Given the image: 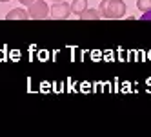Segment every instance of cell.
<instances>
[{
	"mask_svg": "<svg viewBox=\"0 0 151 137\" xmlns=\"http://www.w3.org/2000/svg\"><path fill=\"white\" fill-rule=\"evenodd\" d=\"M0 2H9V0H0Z\"/></svg>",
	"mask_w": 151,
	"mask_h": 137,
	"instance_id": "obj_11",
	"label": "cell"
},
{
	"mask_svg": "<svg viewBox=\"0 0 151 137\" xmlns=\"http://www.w3.org/2000/svg\"><path fill=\"white\" fill-rule=\"evenodd\" d=\"M49 15L51 18H55V20H64V18H68L71 15V4L68 2H55L53 4V7L49 9Z\"/></svg>",
	"mask_w": 151,
	"mask_h": 137,
	"instance_id": "obj_3",
	"label": "cell"
},
{
	"mask_svg": "<svg viewBox=\"0 0 151 137\" xmlns=\"http://www.w3.org/2000/svg\"><path fill=\"white\" fill-rule=\"evenodd\" d=\"M126 2L124 0H102L99 6L100 18L106 20H118L126 15Z\"/></svg>",
	"mask_w": 151,
	"mask_h": 137,
	"instance_id": "obj_1",
	"label": "cell"
},
{
	"mask_svg": "<svg viewBox=\"0 0 151 137\" xmlns=\"http://www.w3.org/2000/svg\"><path fill=\"white\" fill-rule=\"evenodd\" d=\"M53 2H62V0H53Z\"/></svg>",
	"mask_w": 151,
	"mask_h": 137,
	"instance_id": "obj_10",
	"label": "cell"
},
{
	"mask_svg": "<svg viewBox=\"0 0 151 137\" xmlns=\"http://www.w3.org/2000/svg\"><path fill=\"white\" fill-rule=\"evenodd\" d=\"M137 9H140L142 13L151 9V0H137Z\"/></svg>",
	"mask_w": 151,
	"mask_h": 137,
	"instance_id": "obj_7",
	"label": "cell"
},
{
	"mask_svg": "<svg viewBox=\"0 0 151 137\" xmlns=\"http://www.w3.org/2000/svg\"><path fill=\"white\" fill-rule=\"evenodd\" d=\"M86 7H88V0H73L71 2V13H75L78 17Z\"/></svg>",
	"mask_w": 151,
	"mask_h": 137,
	"instance_id": "obj_6",
	"label": "cell"
},
{
	"mask_svg": "<svg viewBox=\"0 0 151 137\" xmlns=\"http://www.w3.org/2000/svg\"><path fill=\"white\" fill-rule=\"evenodd\" d=\"M49 15V7L44 0H35L31 6H27V17L31 20H42V18H47Z\"/></svg>",
	"mask_w": 151,
	"mask_h": 137,
	"instance_id": "obj_2",
	"label": "cell"
},
{
	"mask_svg": "<svg viewBox=\"0 0 151 137\" xmlns=\"http://www.w3.org/2000/svg\"><path fill=\"white\" fill-rule=\"evenodd\" d=\"M78 18H82V20H96V18H100V13H99V9L86 7L84 11L78 15Z\"/></svg>",
	"mask_w": 151,
	"mask_h": 137,
	"instance_id": "obj_5",
	"label": "cell"
},
{
	"mask_svg": "<svg viewBox=\"0 0 151 137\" xmlns=\"http://www.w3.org/2000/svg\"><path fill=\"white\" fill-rule=\"evenodd\" d=\"M142 20H151V9H147V11L142 13V17H140Z\"/></svg>",
	"mask_w": 151,
	"mask_h": 137,
	"instance_id": "obj_8",
	"label": "cell"
},
{
	"mask_svg": "<svg viewBox=\"0 0 151 137\" xmlns=\"http://www.w3.org/2000/svg\"><path fill=\"white\" fill-rule=\"evenodd\" d=\"M18 2L22 4V6H31V4L35 2V0H18Z\"/></svg>",
	"mask_w": 151,
	"mask_h": 137,
	"instance_id": "obj_9",
	"label": "cell"
},
{
	"mask_svg": "<svg viewBox=\"0 0 151 137\" xmlns=\"http://www.w3.org/2000/svg\"><path fill=\"white\" fill-rule=\"evenodd\" d=\"M6 18H7V20H26V18H29V17H27V11H26V9L15 7V9H11V11L7 13Z\"/></svg>",
	"mask_w": 151,
	"mask_h": 137,
	"instance_id": "obj_4",
	"label": "cell"
}]
</instances>
